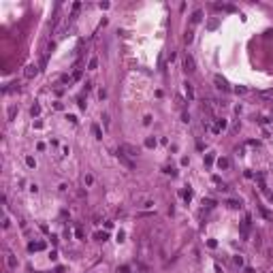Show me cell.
I'll return each mask as SVG.
<instances>
[{
  "instance_id": "cell-1",
  "label": "cell",
  "mask_w": 273,
  "mask_h": 273,
  "mask_svg": "<svg viewBox=\"0 0 273 273\" xmlns=\"http://www.w3.org/2000/svg\"><path fill=\"white\" fill-rule=\"evenodd\" d=\"M117 160H120V162H122V165H124L126 169H130V171L134 169V162H132L128 156H126V154H124L122 149H117Z\"/></svg>"
},
{
  "instance_id": "cell-2",
  "label": "cell",
  "mask_w": 273,
  "mask_h": 273,
  "mask_svg": "<svg viewBox=\"0 0 273 273\" xmlns=\"http://www.w3.org/2000/svg\"><path fill=\"white\" fill-rule=\"evenodd\" d=\"M184 70L186 73H194L196 66H194V58L190 56V53H186V58H184Z\"/></svg>"
},
{
  "instance_id": "cell-3",
  "label": "cell",
  "mask_w": 273,
  "mask_h": 273,
  "mask_svg": "<svg viewBox=\"0 0 273 273\" xmlns=\"http://www.w3.org/2000/svg\"><path fill=\"white\" fill-rule=\"evenodd\" d=\"M213 83H216L218 90H222V92H228V83H226V79H222L220 75H216V77H213Z\"/></svg>"
},
{
  "instance_id": "cell-4",
  "label": "cell",
  "mask_w": 273,
  "mask_h": 273,
  "mask_svg": "<svg viewBox=\"0 0 273 273\" xmlns=\"http://www.w3.org/2000/svg\"><path fill=\"white\" fill-rule=\"evenodd\" d=\"M120 149L126 154V156H136V154H139V149H136V147H132V145H128V143H124Z\"/></svg>"
},
{
  "instance_id": "cell-5",
  "label": "cell",
  "mask_w": 273,
  "mask_h": 273,
  "mask_svg": "<svg viewBox=\"0 0 273 273\" xmlns=\"http://www.w3.org/2000/svg\"><path fill=\"white\" fill-rule=\"evenodd\" d=\"M6 265H9V269H17V258L13 254H6Z\"/></svg>"
},
{
  "instance_id": "cell-6",
  "label": "cell",
  "mask_w": 273,
  "mask_h": 273,
  "mask_svg": "<svg viewBox=\"0 0 273 273\" xmlns=\"http://www.w3.org/2000/svg\"><path fill=\"white\" fill-rule=\"evenodd\" d=\"M36 73H39V68H36L34 64H28V66H26V77H28V79H30V77H34Z\"/></svg>"
},
{
  "instance_id": "cell-7",
  "label": "cell",
  "mask_w": 273,
  "mask_h": 273,
  "mask_svg": "<svg viewBox=\"0 0 273 273\" xmlns=\"http://www.w3.org/2000/svg\"><path fill=\"white\" fill-rule=\"evenodd\" d=\"M218 167H220V169H228V167H231L228 158H220V160H218Z\"/></svg>"
},
{
  "instance_id": "cell-8",
  "label": "cell",
  "mask_w": 273,
  "mask_h": 273,
  "mask_svg": "<svg viewBox=\"0 0 273 273\" xmlns=\"http://www.w3.org/2000/svg\"><path fill=\"white\" fill-rule=\"evenodd\" d=\"M201 19H203V13H201V11H194V15H192V24H198Z\"/></svg>"
},
{
  "instance_id": "cell-9",
  "label": "cell",
  "mask_w": 273,
  "mask_h": 273,
  "mask_svg": "<svg viewBox=\"0 0 273 273\" xmlns=\"http://www.w3.org/2000/svg\"><path fill=\"white\" fill-rule=\"evenodd\" d=\"M15 113H17V107H15V105H11V107H9V120H13Z\"/></svg>"
},
{
  "instance_id": "cell-10",
  "label": "cell",
  "mask_w": 273,
  "mask_h": 273,
  "mask_svg": "<svg viewBox=\"0 0 273 273\" xmlns=\"http://www.w3.org/2000/svg\"><path fill=\"white\" fill-rule=\"evenodd\" d=\"M92 132L96 134V139H103V132H101V128H98V126H96V124L92 126Z\"/></svg>"
},
{
  "instance_id": "cell-11",
  "label": "cell",
  "mask_w": 273,
  "mask_h": 273,
  "mask_svg": "<svg viewBox=\"0 0 273 273\" xmlns=\"http://www.w3.org/2000/svg\"><path fill=\"white\" fill-rule=\"evenodd\" d=\"M186 94H188V98H194V90L190 83H186Z\"/></svg>"
},
{
  "instance_id": "cell-12",
  "label": "cell",
  "mask_w": 273,
  "mask_h": 273,
  "mask_svg": "<svg viewBox=\"0 0 273 273\" xmlns=\"http://www.w3.org/2000/svg\"><path fill=\"white\" fill-rule=\"evenodd\" d=\"M226 205H228V207H233V209H239V207H241V203H239V201H228Z\"/></svg>"
},
{
  "instance_id": "cell-13",
  "label": "cell",
  "mask_w": 273,
  "mask_h": 273,
  "mask_svg": "<svg viewBox=\"0 0 273 273\" xmlns=\"http://www.w3.org/2000/svg\"><path fill=\"white\" fill-rule=\"evenodd\" d=\"M145 145H147V147H154V145H156V139H152V136H147V139H145Z\"/></svg>"
},
{
  "instance_id": "cell-14",
  "label": "cell",
  "mask_w": 273,
  "mask_h": 273,
  "mask_svg": "<svg viewBox=\"0 0 273 273\" xmlns=\"http://www.w3.org/2000/svg\"><path fill=\"white\" fill-rule=\"evenodd\" d=\"M96 64H98V60H96V58H92V60H90V64H88V66H90V70H94V68H96Z\"/></svg>"
},
{
  "instance_id": "cell-15",
  "label": "cell",
  "mask_w": 273,
  "mask_h": 273,
  "mask_svg": "<svg viewBox=\"0 0 273 273\" xmlns=\"http://www.w3.org/2000/svg\"><path fill=\"white\" fill-rule=\"evenodd\" d=\"M96 239L98 241H105L107 239V233H96Z\"/></svg>"
},
{
  "instance_id": "cell-16",
  "label": "cell",
  "mask_w": 273,
  "mask_h": 273,
  "mask_svg": "<svg viewBox=\"0 0 273 273\" xmlns=\"http://www.w3.org/2000/svg\"><path fill=\"white\" fill-rule=\"evenodd\" d=\"M26 165H28V167H34L36 162H34V158H32V156H28V158H26Z\"/></svg>"
},
{
  "instance_id": "cell-17",
  "label": "cell",
  "mask_w": 273,
  "mask_h": 273,
  "mask_svg": "<svg viewBox=\"0 0 273 273\" xmlns=\"http://www.w3.org/2000/svg\"><path fill=\"white\" fill-rule=\"evenodd\" d=\"M39 113H41V107L34 105V107H32V115H39Z\"/></svg>"
},
{
  "instance_id": "cell-18",
  "label": "cell",
  "mask_w": 273,
  "mask_h": 273,
  "mask_svg": "<svg viewBox=\"0 0 273 273\" xmlns=\"http://www.w3.org/2000/svg\"><path fill=\"white\" fill-rule=\"evenodd\" d=\"M117 273H130V269L128 267H120V269H117Z\"/></svg>"
},
{
  "instance_id": "cell-19",
  "label": "cell",
  "mask_w": 273,
  "mask_h": 273,
  "mask_svg": "<svg viewBox=\"0 0 273 273\" xmlns=\"http://www.w3.org/2000/svg\"><path fill=\"white\" fill-rule=\"evenodd\" d=\"M165 173H169V175H175V169H171V167H167V169H165Z\"/></svg>"
},
{
  "instance_id": "cell-20",
  "label": "cell",
  "mask_w": 273,
  "mask_h": 273,
  "mask_svg": "<svg viewBox=\"0 0 273 273\" xmlns=\"http://www.w3.org/2000/svg\"><path fill=\"white\" fill-rule=\"evenodd\" d=\"M103 124H105V126H109V115H107V113L103 115Z\"/></svg>"
}]
</instances>
